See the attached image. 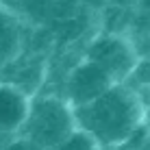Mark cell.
I'll return each instance as SVG.
<instances>
[{
  "mask_svg": "<svg viewBox=\"0 0 150 150\" xmlns=\"http://www.w3.org/2000/svg\"><path fill=\"white\" fill-rule=\"evenodd\" d=\"M76 126L87 131L100 146L128 142L146 120L142 94L126 83H113L107 91L81 107H74Z\"/></svg>",
  "mask_w": 150,
  "mask_h": 150,
  "instance_id": "cell-1",
  "label": "cell"
},
{
  "mask_svg": "<svg viewBox=\"0 0 150 150\" xmlns=\"http://www.w3.org/2000/svg\"><path fill=\"white\" fill-rule=\"evenodd\" d=\"M85 59L98 63L111 76L113 83H126L133 76L142 57L133 46V41L124 35L105 33L91 39V44L87 46Z\"/></svg>",
  "mask_w": 150,
  "mask_h": 150,
  "instance_id": "cell-3",
  "label": "cell"
},
{
  "mask_svg": "<svg viewBox=\"0 0 150 150\" xmlns=\"http://www.w3.org/2000/svg\"><path fill=\"white\" fill-rule=\"evenodd\" d=\"M113 85L111 76L98 63L89 59H83L74 70L70 72L68 81H65V100L70 107H81L98 98L102 91H107Z\"/></svg>",
  "mask_w": 150,
  "mask_h": 150,
  "instance_id": "cell-4",
  "label": "cell"
},
{
  "mask_svg": "<svg viewBox=\"0 0 150 150\" xmlns=\"http://www.w3.org/2000/svg\"><path fill=\"white\" fill-rule=\"evenodd\" d=\"M30 96L24 89L0 81V135H15L28 115Z\"/></svg>",
  "mask_w": 150,
  "mask_h": 150,
  "instance_id": "cell-5",
  "label": "cell"
},
{
  "mask_svg": "<svg viewBox=\"0 0 150 150\" xmlns=\"http://www.w3.org/2000/svg\"><path fill=\"white\" fill-rule=\"evenodd\" d=\"M100 148H102V146L89 135V133L76 126L74 131H72L54 150H100Z\"/></svg>",
  "mask_w": 150,
  "mask_h": 150,
  "instance_id": "cell-7",
  "label": "cell"
},
{
  "mask_svg": "<svg viewBox=\"0 0 150 150\" xmlns=\"http://www.w3.org/2000/svg\"><path fill=\"white\" fill-rule=\"evenodd\" d=\"M24 24L9 7L0 4V70L22 52Z\"/></svg>",
  "mask_w": 150,
  "mask_h": 150,
  "instance_id": "cell-6",
  "label": "cell"
},
{
  "mask_svg": "<svg viewBox=\"0 0 150 150\" xmlns=\"http://www.w3.org/2000/svg\"><path fill=\"white\" fill-rule=\"evenodd\" d=\"M76 128L74 109L65 98H30L28 115L20 128V137L41 150H54Z\"/></svg>",
  "mask_w": 150,
  "mask_h": 150,
  "instance_id": "cell-2",
  "label": "cell"
},
{
  "mask_svg": "<svg viewBox=\"0 0 150 150\" xmlns=\"http://www.w3.org/2000/svg\"><path fill=\"white\" fill-rule=\"evenodd\" d=\"M133 76H137L144 85H150V57H146L144 61L139 59V63H137L135 72H133ZM133 76H131V79H133Z\"/></svg>",
  "mask_w": 150,
  "mask_h": 150,
  "instance_id": "cell-8",
  "label": "cell"
}]
</instances>
